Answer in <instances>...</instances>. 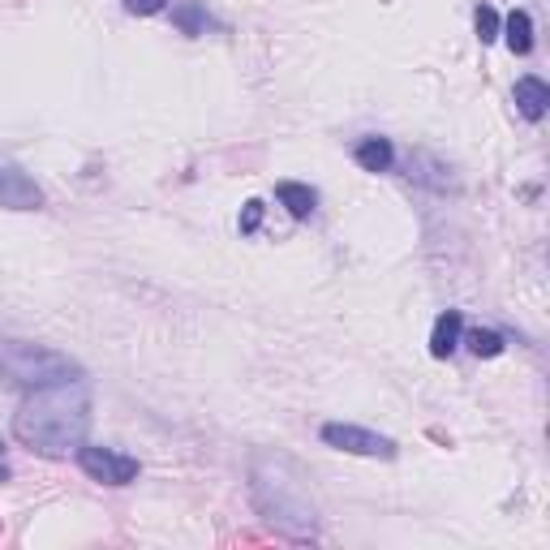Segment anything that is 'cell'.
Returning <instances> with one entry per match:
<instances>
[{
    "mask_svg": "<svg viewBox=\"0 0 550 550\" xmlns=\"http://www.w3.org/2000/svg\"><path fill=\"white\" fill-rule=\"evenodd\" d=\"M82 366L61 349H48V344H31V340H0V379L26 387H52L65 379H78Z\"/></svg>",
    "mask_w": 550,
    "mask_h": 550,
    "instance_id": "3957f363",
    "label": "cell"
},
{
    "mask_svg": "<svg viewBox=\"0 0 550 550\" xmlns=\"http://www.w3.org/2000/svg\"><path fill=\"white\" fill-rule=\"evenodd\" d=\"M129 13H138V18H155V13L168 9V0H125Z\"/></svg>",
    "mask_w": 550,
    "mask_h": 550,
    "instance_id": "2e32d148",
    "label": "cell"
},
{
    "mask_svg": "<svg viewBox=\"0 0 550 550\" xmlns=\"http://www.w3.org/2000/svg\"><path fill=\"white\" fill-rule=\"evenodd\" d=\"M207 5L202 0H181V5H172V26H177L181 35H190V39H198L202 31H207Z\"/></svg>",
    "mask_w": 550,
    "mask_h": 550,
    "instance_id": "4fadbf2b",
    "label": "cell"
},
{
    "mask_svg": "<svg viewBox=\"0 0 550 550\" xmlns=\"http://www.w3.org/2000/svg\"><path fill=\"white\" fill-rule=\"evenodd\" d=\"M512 99H516V112L525 121H542L546 117V108H550V86L542 82V78H520L516 82V91H512Z\"/></svg>",
    "mask_w": 550,
    "mask_h": 550,
    "instance_id": "9c48e42d",
    "label": "cell"
},
{
    "mask_svg": "<svg viewBox=\"0 0 550 550\" xmlns=\"http://www.w3.org/2000/svg\"><path fill=\"white\" fill-rule=\"evenodd\" d=\"M318 439L336 452H349V456H370V460H396V439H387L379 430H366V426H353V422H327L318 430Z\"/></svg>",
    "mask_w": 550,
    "mask_h": 550,
    "instance_id": "5b68a950",
    "label": "cell"
},
{
    "mask_svg": "<svg viewBox=\"0 0 550 550\" xmlns=\"http://www.w3.org/2000/svg\"><path fill=\"white\" fill-rule=\"evenodd\" d=\"M460 336H465V314L460 310H443L434 318V331H430V357H452L460 349Z\"/></svg>",
    "mask_w": 550,
    "mask_h": 550,
    "instance_id": "ba28073f",
    "label": "cell"
},
{
    "mask_svg": "<svg viewBox=\"0 0 550 550\" xmlns=\"http://www.w3.org/2000/svg\"><path fill=\"white\" fill-rule=\"evenodd\" d=\"M43 190L31 172H22L18 164H0V207L5 211H39L43 207Z\"/></svg>",
    "mask_w": 550,
    "mask_h": 550,
    "instance_id": "8992f818",
    "label": "cell"
},
{
    "mask_svg": "<svg viewBox=\"0 0 550 550\" xmlns=\"http://www.w3.org/2000/svg\"><path fill=\"white\" fill-rule=\"evenodd\" d=\"M275 198H280V207L293 215V220H310L318 207V190L314 185H301V181H280L275 185Z\"/></svg>",
    "mask_w": 550,
    "mask_h": 550,
    "instance_id": "30bf717a",
    "label": "cell"
},
{
    "mask_svg": "<svg viewBox=\"0 0 550 550\" xmlns=\"http://www.w3.org/2000/svg\"><path fill=\"white\" fill-rule=\"evenodd\" d=\"M245 477H250L254 512L263 516L275 533H284V538H293V542L318 538V503H314L310 477L301 473L293 456L271 452V447H254Z\"/></svg>",
    "mask_w": 550,
    "mask_h": 550,
    "instance_id": "7a4b0ae2",
    "label": "cell"
},
{
    "mask_svg": "<svg viewBox=\"0 0 550 550\" xmlns=\"http://www.w3.org/2000/svg\"><path fill=\"white\" fill-rule=\"evenodd\" d=\"M91 430V383L86 374L26 392L13 413V439L39 456H69Z\"/></svg>",
    "mask_w": 550,
    "mask_h": 550,
    "instance_id": "6da1fadb",
    "label": "cell"
},
{
    "mask_svg": "<svg viewBox=\"0 0 550 550\" xmlns=\"http://www.w3.org/2000/svg\"><path fill=\"white\" fill-rule=\"evenodd\" d=\"M460 340H469V349L477 357H499L503 353V336H499V331H490V327H477V331H469V336H460Z\"/></svg>",
    "mask_w": 550,
    "mask_h": 550,
    "instance_id": "5bb4252c",
    "label": "cell"
},
{
    "mask_svg": "<svg viewBox=\"0 0 550 550\" xmlns=\"http://www.w3.org/2000/svg\"><path fill=\"white\" fill-rule=\"evenodd\" d=\"M353 159L366 172H387L396 164V147H392V138H379V134H370V138H361L357 147H353Z\"/></svg>",
    "mask_w": 550,
    "mask_h": 550,
    "instance_id": "8fae6325",
    "label": "cell"
},
{
    "mask_svg": "<svg viewBox=\"0 0 550 550\" xmlns=\"http://www.w3.org/2000/svg\"><path fill=\"white\" fill-rule=\"evenodd\" d=\"M78 469L91 477V482H104V486H129L138 482L142 465L134 456L117 452V447H99V443H78Z\"/></svg>",
    "mask_w": 550,
    "mask_h": 550,
    "instance_id": "277c9868",
    "label": "cell"
},
{
    "mask_svg": "<svg viewBox=\"0 0 550 550\" xmlns=\"http://www.w3.org/2000/svg\"><path fill=\"white\" fill-rule=\"evenodd\" d=\"M473 26H477V39L482 43H495L499 39V31H503V18L490 5H477V13H473Z\"/></svg>",
    "mask_w": 550,
    "mask_h": 550,
    "instance_id": "9a60e30c",
    "label": "cell"
},
{
    "mask_svg": "<svg viewBox=\"0 0 550 550\" xmlns=\"http://www.w3.org/2000/svg\"><path fill=\"white\" fill-rule=\"evenodd\" d=\"M0 482H9V460H5V447H0Z\"/></svg>",
    "mask_w": 550,
    "mask_h": 550,
    "instance_id": "ac0fdd59",
    "label": "cell"
},
{
    "mask_svg": "<svg viewBox=\"0 0 550 550\" xmlns=\"http://www.w3.org/2000/svg\"><path fill=\"white\" fill-rule=\"evenodd\" d=\"M404 168H409V181L426 185V190L434 194H456V177H452V164L430 151H409V159H404Z\"/></svg>",
    "mask_w": 550,
    "mask_h": 550,
    "instance_id": "52a82bcc",
    "label": "cell"
},
{
    "mask_svg": "<svg viewBox=\"0 0 550 550\" xmlns=\"http://www.w3.org/2000/svg\"><path fill=\"white\" fill-rule=\"evenodd\" d=\"M499 35H508V48L516 56H529L533 52V18L525 9H512L508 18H503V31Z\"/></svg>",
    "mask_w": 550,
    "mask_h": 550,
    "instance_id": "7c38bea8",
    "label": "cell"
},
{
    "mask_svg": "<svg viewBox=\"0 0 550 550\" xmlns=\"http://www.w3.org/2000/svg\"><path fill=\"white\" fill-rule=\"evenodd\" d=\"M258 220H263V202L250 198V202H245V215H241V233H254Z\"/></svg>",
    "mask_w": 550,
    "mask_h": 550,
    "instance_id": "e0dca14e",
    "label": "cell"
}]
</instances>
